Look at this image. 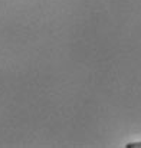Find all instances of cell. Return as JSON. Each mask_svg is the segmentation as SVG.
I'll return each mask as SVG.
<instances>
[{
	"mask_svg": "<svg viewBox=\"0 0 141 148\" xmlns=\"http://www.w3.org/2000/svg\"><path fill=\"white\" fill-rule=\"evenodd\" d=\"M127 148H141V143H130L125 145Z\"/></svg>",
	"mask_w": 141,
	"mask_h": 148,
	"instance_id": "obj_1",
	"label": "cell"
}]
</instances>
